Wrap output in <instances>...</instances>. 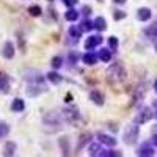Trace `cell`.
<instances>
[{
	"label": "cell",
	"mask_w": 157,
	"mask_h": 157,
	"mask_svg": "<svg viewBox=\"0 0 157 157\" xmlns=\"http://www.w3.org/2000/svg\"><path fill=\"white\" fill-rule=\"evenodd\" d=\"M126 78V69L121 63H113L112 66L107 69V80L109 82H123Z\"/></svg>",
	"instance_id": "1"
},
{
	"label": "cell",
	"mask_w": 157,
	"mask_h": 157,
	"mask_svg": "<svg viewBox=\"0 0 157 157\" xmlns=\"http://www.w3.org/2000/svg\"><path fill=\"white\" fill-rule=\"evenodd\" d=\"M138 138V126L137 123L135 124H129L126 129H124V134H123V140L126 145H134Z\"/></svg>",
	"instance_id": "2"
},
{
	"label": "cell",
	"mask_w": 157,
	"mask_h": 157,
	"mask_svg": "<svg viewBox=\"0 0 157 157\" xmlns=\"http://www.w3.org/2000/svg\"><path fill=\"white\" fill-rule=\"evenodd\" d=\"M61 116H63L64 121L74 123V121H77L78 118H80V113H78V109L75 105H68V107H64L61 110Z\"/></svg>",
	"instance_id": "3"
},
{
	"label": "cell",
	"mask_w": 157,
	"mask_h": 157,
	"mask_svg": "<svg viewBox=\"0 0 157 157\" xmlns=\"http://www.w3.org/2000/svg\"><path fill=\"white\" fill-rule=\"evenodd\" d=\"M152 118H154V112L149 107H143V109H140V112L135 116V123L137 124H145L149 120H152Z\"/></svg>",
	"instance_id": "4"
},
{
	"label": "cell",
	"mask_w": 157,
	"mask_h": 157,
	"mask_svg": "<svg viewBox=\"0 0 157 157\" xmlns=\"http://www.w3.org/2000/svg\"><path fill=\"white\" fill-rule=\"evenodd\" d=\"M99 44H102V36L94 35V36H90L85 39V49L86 50H93L94 47H98Z\"/></svg>",
	"instance_id": "5"
},
{
	"label": "cell",
	"mask_w": 157,
	"mask_h": 157,
	"mask_svg": "<svg viewBox=\"0 0 157 157\" xmlns=\"http://www.w3.org/2000/svg\"><path fill=\"white\" fill-rule=\"evenodd\" d=\"M25 80H27L29 83H38V85H41L43 80H44V75H41L38 71H29L27 75H25Z\"/></svg>",
	"instance_id": "6"
},
{
	"label": "cell",
	"mask_w": 157,
	"mask_h": 157,
	"mask_svg": "<svg viewBox=\"0 0 157 157\" xmlns=\"http://www.w3.org/2000/svg\"><path fill=\"white\" fill-rule=\"evenodd\" d=\"M137 154L138 155H141V157H151V155H154L155 154V151H154V148H152V145L151 143H143V145L138 148V151H137Z\"/></svg>",
	"instance_id": "7"
},
{
	"label": "cell",
	"mask_w": 157,
	"mask_h": 157,
	"mask_svg": "<svg viewBox=\"0 0 157 157\" xmlns=\"http://www.w3.org/2000/svg\"><path fill=\"white\" fill-rule=\"evenodd\" d=\"M43 123L46 126H60L61 124V120L57 113H47L44 118H43Z\"/></svg>",
	"instance_id": "8"
},
{
	"label": "cell",
	"mask_w": 157,
	"mask_h": 157,
	"mask_svg": "<svg viewBox=\"0 0 157 157\" xmlns=\"http://www.w3.org/2000/svg\"><path fill=\"white\" fill-rule=\"evenodd\" d=\"M98 141L101 145H107V146H116V138H113L112 135H105V134H98Z\"/></svg>",
	"instance_id": "9"
},
{
	"label": "cell",
	"mask_w": 157,
	"mask_h": 157,
	"mask_svg": "<svg viewBox=\"0 0 157 157\" xmlns=\"http://www.w3.org/2000/svg\"><path fill=\"white\" fill-rule=\"evenodd\" d=\"M44 91H46V88L43 86V83H41V85H38V83H30L29 88H27V94L33 98V96H38V94L44 93Z\"/></svg>",
	"instance_id": "10"
},
{
	"label": "cell",
	"mask_w": 157,
	"mask_h": 157,
	"mask_svg": "<svg viewBox=\"0 0 157 157\" xmlns=\"http://www.w3.org/2000/svg\"><path fill=\"white\" fill-rule=\"evenodd\" d=\"M146 94V85L145 83H140L137 88H135V93H134V102H141L143 98Z\"/></svg>",
	"instance_id": "11"
},
{
	"label": "cell",
	"mask_w": 157,
	"mask_h": 157,
	"mask_svg": "<svg viewBox=\"0 0 157 157\" xmlns=\"http://www.w3.org/2000/svg\"><path fill=\"white\" fill-rule=\"evenodd\" d=\"M14 44H13L11 41H6L5 44H3V50H2V54H3V57L5 58H13V57H14Z\"/></svg>",
	"instance_id": "12"
},
{
	"label": "cell",
	"mask_w": 157,
	"mask_h": 157,
	"mask_svg": "<svg viewBox=\"0 0 157 157\" xmlns=\"http://www.w3.org/2000/svg\"><path fill=\"white\" fill-rule=\"evenodd\" d=\"M90 99L93 101V104H96V105H104V94L101 93V91H98V90H93L90 93Z\"/></svg>",
	"instance_id": "13"
},
{
	"label": "cell",
	"mask_w": 157,
	"mask_h": 157,
	"mask_svg": "<svg viewBox=\"0 0 157 157\" xmlns=\"http://www.w3.org/2000/svg\"><path fill=\"white\" fill-rule=\"evenodd\" d=\"M98 60H99V57H98L96 54H93V52H86V54H83V57H82V61H83L85 64H88V66H93V64H96Z\"/></svg>",
	"instance_id": "14"
},
{
	"label": "cell",
	"mask_w": 157,
	"mask_h": 157,
	"mask_svg": "<svg viewBox=\"0 0 157 157\" xmlns=\"http://www.w3.org/2000/svg\"><path fill=\"white\" fill-rule=\"evenodd\" d=\"M151 16H152V14H151V10H149V8H140V10L137 11V19L141 21V22L149 21Z\"/></svg>",
	"instance_id": "15"
},
{
	"label": "cell",
	"mask_w": 157,
	"mask_h": 157,
	"mask_svg": "<svg viewBox=\"0 0 157 157\" xmlns=\"http://www.w3.org/2000/svg\"><path fill=\"white\" fill-rule=\"evenodd\" d=\"M24 109H25V102H24L22 99L16 98L14 101L11 102V110H13V112H16V113H21V112H24Z\"/></svg>",
	"instance_id": "16"
},
{
	"label": "cell",
	"mask_w": 157,
	"mask_h": 157,
	"mask_svg": "<svg viewBox=\"0 0 157 157\" xmlns=\"http://www.w3.org/2000/svg\"><path fill=\"white\" fill-rule=\"evenodd\" d=\"M93 24H94V29H96L98 32H104V30L107 29V21L104 19L102 16H98V17L94 19Z\"/></svg>",
	"instance_id": "17"
},
{
	"label": "cell",
	"mask_w": 157,
	"mask_h": 157,
	"mask_svg": "<svg viewBox=\"0 0 157 157\" xmlns=\"http://www.w3.org/2000/svg\"><path fill=\"white\" fill-rule=\"evenodd\" d=\"M98 57H99L101 61L109 63V61L112 60V50H110V49H101L99 54H98Z\"/></svg>",
	"instance_id": "18"
},
{
	"label": "cell",
	"mask_w": 157,
	"mask_h": 157,
	"mask_svg": "<svg viewBox=\"0 0 157 157\" xmlns=\"http://www.w3.org/2000/svg\"><path fill=\"white\" fill-rule=\"evenodd\" d=\"M10 90V78L5 74H0V91L2 93H6Z\"/></svg>",
	"instance_id": "19"
},
{
	"label": "cell",
	"mask_w": 157,
	"mask_h": 157,
	"mask_svg": "<svg viewBox=\"0 0 157 157\" xmlns=\"http://www.w3.org/2000/svg\"><path fill=\"white\" fill-rule=\"evenodd\" d=\"M64 19L69 21V22H75V21L78 19V11H77V10H74V6H72V8H69V10L66 11V14H64Z\"/></svg>",
	"instance_id": "20"
},
{
	"label": "cell",
	"mask_w": 157,
	"mask_h": 157,
	"mask_svg": "<svg viewBox=\"0 0 157 157\" xmlns=\"http://www.w3.org/2000/svg\"><path fill=\"white\" fill-rule=\"evenodd\" d=\"M90 140H91V134H90V132L82 134V135H80V140H78V145H77V151H80L85 145H88Z\"/></svg>",
	"instance_id": "21"
},
{
	"label": "cell",
	"mask_w": 157,
	"mask_h": 157,
	"mask_svg": "<svg viewBox=\"0 0 157 157\" xmlns=\"http://www.w3.org/2000/svg\"><path fill=\"white\" fill-rule=\"evenodd\" d=\"M46 78H47V80H49L50 83H54V85H58V83L61 82V75H60V74H57L55 71H52V72H47Z\"/></svg>",
	"instance_id": "22"
},
{
	"label": "cell",
	"mask_w": 157,
	"mask_h": 157,
	"mask_svg": "<svg viewBox=\"0 0 157 157\" xmlns=\"http://www.w3.org/2000/svg\"><path fill=\"white\" fill-rule=\"evenodd\" d=\"M145 35L149 39H157V24H152L148 29H145Z\"/></svg>",
	"instance_id": "23"
},
{
	"label": "cell",
	"mask_w": 157,
	"mask_h": 157,
	"mask_svg": "<svg viewBox=\"0 0 157 157\" xmlns=\"http://www.w3.org/2000/svg\"><path fill=\"white\" fill-rule=\"evenodd\" d=\"M68 35L77 41V39L80 38V35H82V30H80V27H77V25H71L69 30H68Z\"/></svg>",
	"instance_id": "24"
},
{
	"label": "cell",
	"mask_w": 157,
	"mask_h": 157,
	"mask_svg": "<svg viewBox=\"0 0 157 157\" xmlns=\"http://www.w3.org/2000/svg\"><path fill=\"white\" fill-rule=\"evenodd\" d=\"M94 29V24L91 22V21H88V19H83L82 21V24H80V30L82 32H91Z\"/></svg>",
	"instance_id": "25"
},
{
	"label": "cell",
	"mask_w": 157,
	"mask_h": 157,
	"mask_svg": "<svg viewBox=\"0 0 157 157\" xmlns=\"http://www.w3.org/2000/svg\"><path fill=\"white\" fill-rule=\"evenodd\" d=\"M101 151H102V148H101L99 143H93V145L90 146V149H88V154L90 155H99Z\"/></svg>",
	"instance_id": "26"
},
{
	"label": "cell",
	"mask_w": 157,
	"mask_h": 157,
	"mask_svg": "<svg viewBox=\"0 0 157 157\" xmlns=\"http://www.w3.org/2000/svg\"><path fill=\"white\" fill-rule=\"evenodd\" d=\"M107 44H109V49H110V50H116L118 46H120V41H118L116 36H110V38L107 39Z\"/></svg>",
	"instance_id": "27"
},
{
	"label": "cell",
	"mask_w": 157,
	"mask_h": 157,
	"mask_svg": "<svg viewBox=\"0 0 157 157\" xmlns=\"http://www.w3.org/2000/svg\"><path fill=\"white\" fill-rule=\"evenodd\" d=\"M29 13H30V16H33V17H39L41 13H43V10H41V6H38V5H32L29 8Z\"/></svg>",
	"instance_id": "28"
},
{
	"label": "cell",
	"mask_w": 157,
	"mask_h": 157,
	"mask_svg": "<svg viewBox=\"0 0 157 157\" xmlns=\"http://www.w3.org/2000/svg\"><path fill=\"white\" fill-rule=\"evenodd\" d=\"M16 149V143L14 141H8L5 145V155H13Z\"/></svg>",
	"instance_id": "29"
},
{
	"label": "cell",
	"mask_w": 157,
	"mask_h": 157,
	"mask_svg": "<svg viewBox=\"0 0 157 157\" xmlns=\"http://www.w3.org/2000/svg\"><path fill=\"white\" fill-rule=\"evenodd\" d=\"M50 64H52V68H54V69H60L63 66V58L60 55H57V57L52 58V63Z\"/></svg>",
	"instance_id": "30"
},
{
	"label": "cell",
	"mask_w": 157,
	"mask_h": 157,
	"mask_svg": "<svg viewBox=\"0 0 157 157\" xmlns=\"http://www.w3.org/2000/svg\"><path fill=\"white\" fill-rule=\"evenodd\" d=\"M8 132H10V126H8L6 123L0 121V138L5 137V135H8Z\"/></svg>",
	"instance_id": "31"
},
{
	"label": "cell",
	"mask_w": 157,
	"mask_h": 157,
	"mask_svg": "<svg viewBox=\"0 0 157 157\" xmlns=\"http://www.w3.org/2000/svg\"><path fill=\"white\" fill-rule=\"evenodd\" d=\"M60 145H61V148H63V152L64 154H68V151H69V148H68V138L66 137H63V138H60Z\"/></svg>",
	"instance_id": "32"
},
{
	"label": "cell",
	"mask_w": 157,
	"mask_h": 157,
	"mask_svg": "<svg viewBox=\"0 0 157 157\" xmlns=\"http://www.w3.org/2000/svg\"><path fill=\"white\" fill-rule=\"evenodd\" d=\"M124 17H126V13L121 11V10H116V11L113 13V19H115V21H121V19H124Z\"/></svg>",
	"instance_id": "33"
},
{
	"label": "cell",
	"mask_w": 157,
	"mask_h": 157,
	"mask_svg": "<svg viewBox=\"0 0 157 157\" xmlns=\"http://www.w3.org/2000/svg\"><path fill=\"white\" fill-rule=\"evenodd\" d=\"M99 155H104V157H113V155H121L120 152H116V151H101V154Z\"/></svg>",
	"instance_id": "34"
},
{
	"label": "cell",
	"mask_w": 157,
	"mask_h": 157,
	"mask_svg": "<svg viewBox=\"0 0 157 157\" xmlns=\"http://www.w3.org/2000/svg\"><path fill=\"white\" fill-rule=\"evenodd\" d=\"M77 60H78V55L75 54V52H71V54H69V61H71V64H75Z\"/></svg>",
	"instance_id": "35"
},
{
	"label": "cell",
	"mask_w": 157,
	"mask_h": 157,
	"mask_svg": "<svg viewBox=\"0 0 157 157\" xmlns=\"http://www.w3.org/2000/svg\"><path fill=\"white\" fill-rule=\"evenodd\" d=\"M61 2L66 5V6H69V8H72L75 3H77V0H61Z\"/></svg>",
	"instance_id": "36"
},
{
	"label": "cell",
	"mask_w": 157,
	"mask_h": 157,
	"mask_svg": "<svg viewBox=\"0 0 157 157\" xmlns=\"http://www.w3.org/2000/svg\"><path fill=\"white\" fill-rule=\"evenodd\" d=\"M82 13H83V16H90L91 8H90V6H83V8H82Z\"/></svg>",
	"instance_id": "37"
},
{
	"label": "cell",
	"mask_w": 157,
	"mask_h": 157,
	"mask_svg": "<svg viewBox=\"0 0 157 157\" xmlns=\"http://www.w3.org/2000/svg\"><path fill=\"white\" fill-rule=\"evenodd\" d=\"M127 2V0H113V3H116V5H124Z\"/></svg>",
	"instance_id": "38"
},
{
	"label": "cell",
	"mask_w": 157,
	"mask_h": 157,
	"mask_svg": "<svg viewBox=\"0 0 157 157\" xmlns=\"http://www.w3.org/2000/svg\"><path fill=\"white\" fill-rule=\"evenodd\" d=\"M152 145L157 148V135H154V137H152Z\"/></svg>",
	"instance_id": "39"
},
{
	"label": "cell",
	"mask_w": 157,
	"mask_h": 157,
	"mask_svg": "<svg viewBox=\"0 0 157 157\" xmlns=\"http://www.w3.org/2000/svg\"><path fill=\"white\" fill-rule=\"evenodd\" d=\"M154 109H155V112H154V118H157V102H154Z\"/></svg>",
	"instance_id": "40"
},
{
	"label": "cell",
	"mask_w": 157,
	"mask_h": 157,
	"mask_svg": "<svg viewBox=\"0 0 157 157\" xmlns=\"http://www.w3.org/2000/svg\"><path fill=\"white\" fill-rule=\"evenodd\" d=\"M154 90H155V93H157V80L154 82Z\"/></svg>",
	"instance_id": "41"
},
{
	"label": "cell",
	"mask_w": 157,
	"mask_h": 157,
	"mask_svg": "<svg viewBox=\"0 0 157 157\" xmlns=\"http://www.w3.org/2000/svg\"><path fill=\"white\" fill-rule=\"evenodd\" d=\"M155 52H157V44H155Z\"/></svg>",
	"instance_id": "42"
},
{
	"label": "cell",
	"mask_w": 157,
	"mask_h": 157,
	"mask_svg": "<svg viewBox=\"0 0 157 157\" xmlns=\"http://www.w3.org/2000/svg\"><path fill=\"white\" fill-rule=\"evenodd\" d=\"M49 2H54V0H49Z\"/></svg>",
	"instance_id": "43"
},
{
	"label": "cell",
	"mask_w": 157,
	"mask_h": 157,
	"mask_svg": "<svg viewBox=\"0 0 157 157\" xmlns=\"http://www.w3.org/2000/svg\"><path fill=\"white\" fill-rule=\"evenodd\" d=\"M99 2H102V0H99Z\"/></svg>",
	"instance_id": "44"
}]
</instances>
